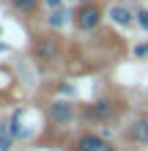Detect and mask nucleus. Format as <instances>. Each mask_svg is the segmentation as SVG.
<instances>
[{"label": "nucleus", "mask_w": 148, "mask_h": 151, "mask_svg": "<svg viewBox=\"0 0 148 151\" xmlns=\"http://www.w3.org/2000/svg\"><path fill=\"white\" fill-rule=\"evenodd\" d=\"M3 93H6V91H3V88H0V96H3Z\"/></svg>", "instance_id": "6ab92c4d"}, {"label": "nucleus", "mask_w": 148, "mask_h": 151, "mask_svg": "<svg viewBox=\"0 0 148 151\" xmlns=\"http://www.w3.org/2000/svg\"><path fill=\"white\" fill-rule=\"evenodd\" d=\"M33 60H36L39 69H52L55 63H60L63 58V44L55 33H39L33 39V50H30Z\"/></svg>", "instance_id": "f257e3e1"}, {"label": "nucleus", "mask_w": 148, "mask_h": 151, "mask_svg": "<svg viewBox=\"0 0 148 151\" xmlns=\"http://www.w3.org/2000/svg\"><path fill=\"white\" fill-rule=\"evenodd\" d=\"M118 110L121 107H118V102L112 99V96H99V99H93V102L80 107V121L91 124V127H96V124H110L118 115Z\"/></svg>", "instance_id": "f03ea898"}, {"label": "nucleus", "mask_w": 148, "mask_h": 151, "mask_svg": "<svg viewBox=\"0 0 148 151\" xmlns=\"http://www.w3.org/2000/svg\"><path fill=\"white\" fill-rule=\"evenodd\" d=\"M71 148H74V151H118L115 143H112L110 137H104L102 132H93V129L80 132V135L74 137Z\"/></svg>", "instance_id": "39448f33"}, {"label": "nucleus", "mask_w": 148, "mask_h": 151, "mask_svg": "<svg viewBox=\"0 0 148 151\" xmlns=\"http://www.w3.org/2000/svg\"><path fill=\"white\" fill-rule=\"evenodd\" d=\"M71 22L80 33H93L99 30V25L104 22V8L99 3H85V6H77L74 14H71Z\"/></svg>", "instance_id": "20e7f679"}, {"label": "nucleus", "mask_w": 148, "mask_h": 151, "mask_svg": "<svg viewBox=\"0 0 148 151\" xmlns=\"http://www.w3.org/2000/svg\"><path fill=\"white\" fill-rule=\"evenodd\" d=\"M55 91H58L60 99H74V96H77V85H74V83H66V80H63V83H58Z\"/></svg>", "instance_id": "f8f14e48"}, {"label": "nucleus", "mask_w": 148, "mask_h": 151, "mask_svg": "<svg viewBox=\"0 0 148 151\" xmlns=\"http://www.w3.org/2000/svg\"><path fill=\"white\" fill-rule=\"evenodd\" d=\"M14 135H11V129H8V121L3 118L0 121V151H14Z\"/></svg>", "instance_id": "9b49d317"}, {"label": "nucleus", "mask_w": 148, "mask_h": 151, "mask_svg": "<svg viewBox=\"0 0 148 151\" xmlns=\"http://www.w3.org/2000/svg\"><path fill=\"white\" fill-rule=\"evenodd\" d=\"M41 3H44L47 11H55V8H63V6H66L63 0H41Z\"/></svg>", "instance_id": "2eb2a0df"}, {"label": "nucleus", "mask_w": 148, "mask_h": 151, "mask_svg": "<svg viewBox=\"0 0 148 151\" xmlns=\"http://www.w3.org/2000/svg\"><path fill=\"white\" fill-rule=\"evenodd\" d=\"M104 17H107L112 25H118V28H132L134 25V11L129 6H121V3L110 6L107 11H104Z\"/></svg>", "instance_id": "0eeeda50"}, {"label": "nucleus", "mask_w": 148, "mask_h": 151, "mask_svg": "<svg viewBox=\"0 0 148 151\" xmlns=\"http://www.w3.org/2000/svg\"><path fill=\"white\" fill-rule=\"evenodd\" d=\"M22 118H25V107H16L11 115H8V129H11V135H14V140H25L28 137V132H25V127H22Z\"/></svg>", "instance_id": "9d476101"}, {"label": "nucleus", "mask_w": 148, "mask_h": 151, "mask_svg": "<svg viewBox=\"0 0 148 151\" xmlns=\"http://www.w3.org/2000/svg\"><path fill=\"white\" fill-rule=\"evenodd\" d=\"M8 6L25 19H30V17H36L41 11V0H8Z\"/></svg>", "instance_id": "1a4fd4ad"}, {"label": "nucleus", "mask_w": 148, "mask_h": 151, "mask_svg": "<svg viewBox=\"0 0 148 151\" xmlns=\"http://www.w3.org/2000/svg\"><path fill=\"white\" fill-rule=\"evenodd\" d=\"M44 115H47V121L52 124V127H69L71 121L80 118V107L74 104V99H60L58 96V99H52L47 104Z\"/></svg>", "instance_id": "7ed1b4c3"}, {"label": "nucleus", "mask_w": 148, "mask_h": 151, "mask_svg": "<svg viewBox=\"0 0 148 151\" xmlns=\"http://www.w3.org/2000/svg\"><path fill=\"white\" fill-rule=\"evenodd\" d=\"M132 55H134V60H148V41L134 44V47H132Z\"/></svg>", "instance_id": "4468645a"}, {"label": "nucleus", "mask_w": 148, "mask_h": 151, "mask_svg": "<svg viewBox=\"0 0 148 151\" xmlns=\"http://www.w3.org/2000/svg\"><path fill=\"white\" fill-rule=\"evenodd\" d=\"M77 6H85V3H96V0H74Z\"/></svg>", "instance_id": "f3484780"}, {"label": "nucleus", "mask_w": 148, "mask_h": 151, "mask_svg": "<svg viewBox=\"0 0 148 151\" xmlns=\"http://www.w3.org/2000/svg\"><path fill=\"white\" fill-rule=\"evenodd\" d=\"M6 52H8V44H6V41H0V55H6Z\"/></svg>", "instance_id": "dca6fc26"}, {"label": "nucleus", "mask_w": 148, "mask_h": 151, "mask_svg": "<svg viewBox=\"0 0 148 151\" xmlns=\"http://www.w3.org/2000/svg\"><path fill=\"white\" fill-rule=\"evenodd\" d=\"M0 39H3V28H0Z\"/></svg>", "instance_id": "a211bd4d"}, {"label": "nucleus", "mask_w": 148, "mask_h": 151, "mask_svg": "<svg viewBox=\"0 0 148 151\" xmlns=\"http://www.w3.org/2000/svg\"><path fill=\"white\" fill-rule=\"evenodd\" d=\"M126 140L134 146H148V115H134L126 127Z\"/></svg>", "instance_id": "423d86ee"}, {"label": "nucleus", "mask_w": 148, "mask_h": 151, "mask_svg": "<svg viewBox=\"0 0 148 151\" xmlns=\"http://www.w3.org/2000/svg\"><path fill=\"white\" fill-rule=\"evenodd\" d=\"M71 14H74V8H69V6H63V8H55V11H47V28L49 30H60V28H66L69 22H71Z\"/></svg>", "instance_id": "6e6552de"}, {"label": "nucleus", "mask_w": 148, "mask_h": 151, "mask_svg": "<svg viewBox=\"0 0 148 151\" xmlns=\"http://www.w3.org/2000/svg\"><path fill=\"white\" fill-rule=\"evenodd\" d=\"M134 25L143 33H148V8H134Z\"/></svg>", "instance_id": "ddd939ff"}]
</instances>
